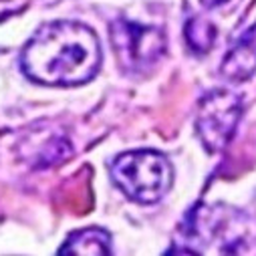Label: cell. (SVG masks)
I'll use <instances>...</instances> for the list:
<instances>
[{
	"label": "cell",
	"instance_id": "cell-1",
	"mask_svg": "<svg viewBox=\"0 0 256 256\" xmlns=\"http://www.w3.org/2000/svg\"><path fill=\"white\" fill-rule=\"evenodd\" d=\"M101 67L97 34L73 20L48 22L26 42L22 71L42 85H81L91 81Z\"/></svg>",
	"mask_w": 256,
	"mask_h": 256
},
{
	"label": "cell",
	"instance_id": "cell-2",
	"mask_svg": "<svg viewBox=\"0 0 256 256\" xmlns=\"http://www.w3.org/2000/svg\"><path fill=\"white\" fill-rule=\"evenodd\" d=\"M111 178L127 198L140 204H156L168 194L174 172L164 154L138 150L115 158Z\"/></svg>",
	"mask_w": 256,
	"mask_h": 256
},
{
	"label": "cell",
	"instance_id": "cell-3",
	"mask_svg": "<svg viewBox=\"0 0 256 256\" xmlns=\"http://www.w3.org/2000/svg\"><path fill=\"white\" fill-rule=\"evenodd\" d=\"M188 232L216 240L220 252H256V222L240 210H230L222 206L198 210L192 216Z\"/></svg>",
	"mask_w": 256,
	"mask_h": 256
},
{
	"label": "cell",
	"instance_id": "cell-4",
	"mask_svg": "<svg viewBox=\"0 0 256 256\" xmlns=\"http://www.w3.org/2000/svg\"><path fill=\"white\" fill-rule=\"evenodd\" d=\"M111 44L125 71H146L166 52V34L156 26H146L127 18L111 22Z\"/></svg>",
	"mask_w": 256,
	"mask_h": 256
},
{
	"label": "cell",
	"instance_id": "cell-5",
	"mask_svg": "<svg viewBox=\"0 0 256 256\" xmlns=\"http://www.w3.org/2000/svg\"><path fill=\"white\" fill-rule=\"evenodd\" d=\"M242 115V101L238 95L218 89L208 93L200 105H198V117H196V130L204 144V148L210 154L222 152L234 132Z\"/></svg>",
	"mask_w": 256,
	"mask_h": 256
},
{
	"label": "cell",
	"instance_id": "cell-6",
	"mask_svg": "<svg viewBox=\"0 0 256 256\" xmlns=\"http://www.w3.org/2000/svg\"><path fill=\"white\" fill-rule=\"evenodd\" d=\"M220 73L230 83H244L256 73V24L244 30L226 52Z\"/></svg>",
	"mask_w": 256,
	"mask_h": 256
},
{
	"label": "cell",
	"instance_id": "cell-7",
	"mask_svg": "<svg viewBox=\"0 0 256 256\" xmlns=\"http://www.w3.org/2000/svg\"><path fill=\"white\" fill-rule=\"evenodd\" d=\"M58 254H93L103 256L111 254V238L101 228H83L73 232Z\"/></svg>",
	"mask_w": 256,
	"mask_h": 256
},
{
	"label": "cell",
	"instance_id": "cell-8",
	"mask_svg": "<svg viewBox=\"0 0 256 256\" xmlns=\"http://www.w3.org/2000/svg\"><path fill=\"white\" fill-rule=\"evenodd\" d=\"M184 34H186V42L192 50L198 52V54H206L214 46L216 26L202 16H194L186 22Z\"/></svg>",
	"mask_w": 256,
	"mask_h": 256
},
{
	"label": "cell",
	"instance_id": "cell-9",
	"mask_svg": "<svg viewBox=\"0 0 256 256\" xmlns=\"http://www.w3.org/2000/svg\"><path fill=\"white\" fill-rule=\"evenodd\" d=\"M202 6L208 8V10H226V8H232L236 6L240 0H200Z\"/></svg>",
	"mask_w": 256,
	"mask_h": 256
},
{
	"label": "cell",
	"instance_id": "cell-10",
	"mask_svg": "<svg viewBox=\"0 0 256 256\" xmlns=\"http://www.w3.org/2000/svg\"><path fill=\"white\" fill-rule=\"evenodd\" d=\"M14 12H16V8L12 6V2H8V0H0V20L14 14Z\"/></svg>",
	"mask_w": 256,
	"mask_h": 256
}]
</instances>
